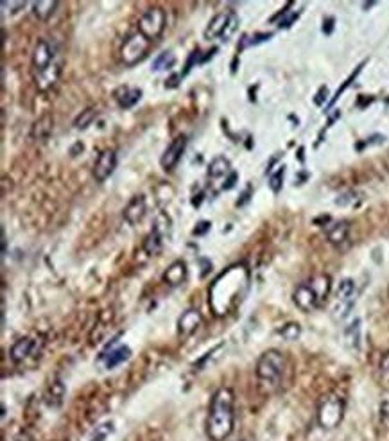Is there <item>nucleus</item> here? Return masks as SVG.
Instances as JSON below:
<instances>
[{
    "label": "nucleus",
    "mask_w": 389,
    "mask_h": 441,
    "mask_svg": "<svg viewBox=\"0 0 389 441\" xmlns=\"http://www.w3.org/2000/svg\"><path fill=\"white\" fill-rule=\"evenodd\" d=\"M236 427V395L230 388H219L212 397L207 416V436L210 441H224Z\"/></svg>",
    "instance_id": "f257e3e1"
},
{
    "label": "nucleus",
    "mask_w": 389,
    "mask_h": 441,
    "mask_svg": "<svg viewBox=\"0 0 389 441\" xmlns=\"http://www.w3.org/2000/svg\"><path fill=\"white\" fill-rule=\"evenodd\" d=\"M327 240L334 246H341V244H345L348 240V235H350V223L348 221H336V223L330 224L327 228Z\"/></svg>",
    "instance_id": "a211bd4d"
},
{
    "label": "nucleus",
    "mask_w": 389,
    "mask_h": 441,
    "mask_svg": "<svg viewBox=\"0 0 389 441\" xmlns=\"http://www.w3.org/2000/svg\"><path fill=\"white\" fill-rule=\"evenodd\" d=\"M167 230H170V221H167L165 224H160V221L156 219L153 230L149 231L146 239H144V251H146L149 257H156L162 251L163 243H165V233Z\"/></svg>",
    "instance_id": "9b49d317"
},
{
    "label": "nucleus",
    "mask_w": 389,
    "mask_h": 441,
    "mask_svg": "<svg viewBox=\"0 0 389 441\" xmlns=\"http://www.w3.org/2000/svg\"><path fill=\"white\" fill-rule=\"evenodd\" d=\"M142 99V90L133 88V86H121L115 92V101L122 109H130Z\"/></svg>",
    "instance_id": "dca6fc26"
},
{
    "label": "nucleus",
    "mask_w": 389,
    "mask_h": 441,
    "mask_svg": "<svg viewBox=\"0 0 389 441\" xmlns=\"http://www.w3.org/2000/svg\"><path fill=\"white\" fill-rule=\"evenodd\" d=\"M189 278V269H186V264L183 260H176V262L170 264L167 267V271L163 273V282L170 287H179Z\"/></svg>",
    "instance_id": "2eb2a0df"
},
{
    "label": "nucleus",
    "mask_w": 389,
    "mask_h": 441,
    "mask_svg": "<svg viewBox=\"0 0 389 441\" xmlns=\"http://www.w3.org/2000/svg\"><path fill=\"white\" fill-rule=\"evenodd\" d=\"M146 214H147L146 196L144 194L133 196V198L130 199V203L126 205V208H124V221H126L128 224H131V226H137V224L142 223Z\"/></svg>",
    "instance_id": "ddd939ff"
},
{
    "label": "nucleus",
    "mask_w": 389,
    "mask_h": 441,
    "mask_svg": "<svg viewBox=\"0 0 389 441\" xmlns=\"http://www.w3.org/2000/svg\"><path fill=\"white\" fill-rule=\"evenodd\" d=\"M282 179H284V167H282L275 176H271V183H269V186L273 189V192L280 191V186H282Z\"/></svg>",
    "instance_id": "c756f323"
},
{
    "label": "nucleus",
    "mask_w": 389,
    "mask_h": 441,
    "mask_svg": "<svg viewBox=\"0 0 389 441\" xmlns=\"http://www.w3.org/2000/svg\"><path fill=\"white\" fill-rule=\"evenodd\" d=\"M378 413H381V421H382V423L388 425V427H389V393H388V395H385L384 398H382Z\"/></svg>",
    "instance_id": "c85d7f7f"
},
{
    "label": "nucleus",
    "mask_w": 389,
    "mask_h": 441,
    "mask_svg": "<svg viewBox=\"0 0 389 441\" xmlns=\"http://www.w3.org/2000/svg\"><path fill=\"white\" fill-rule=\"evenodd\" d=\"M56 8H57L56 0H38V2H34L33 4V15L38 18V20L45 22L53 17Z\"/></svg>",
    "instance_id": "412c9836"
},
{
    "label": "nucleus",
    "mask_w": 389,
    "mask_h": 441,
    "mask_svg": "<svg viewBox=\"0 0 389 441\" xmlns=\"http://www.w3.org/2000/svg\"><path fill=\"white\" fill-rule=\"evenodd\" d=\"M199 226H201V228H198V230H194L196 235H198V233H203L205 230H208V228H210V223H201V224H199Z\"/></svg>",
    "instance_id": "2f4dec72"
},
{
    "label": "nucleus",
    "mask_w": 389,
    "mask_h": 441,
    "mask_svg": "<svg viewBox=\"0 0 389 441\" xmlns=\"http://www.w3.org/2000/svg\"><path fill=\"white\" fill-rule=\"evenodd\" d=\"M185 147H186L185 135H179V137H176L175 140L170 142V146L167 147L165 151H163L162 160H160V163H162L163 169L165 170L175 169V167L179 163V160H182L183 153H185Z\"/></svg>",
    "instance_id": "f8f14e48"
},
{
    "label": "nucleus",
    "mask_w": 389,
    "mask_h": 441,
    "mask_svg": "<svg viewBox=\"0 0 389 441\" xmlns=\"http://www.w3.org/2000/svg\"><path fill=\"white\" fill-rule=\"evenodd\" d=\"M346 343L352 346V348H359V343H361V321L355 320L348 328L345 330Z\"/></svg>",
    "instance_id": "5701e85b"
},
{
    "label": "nucleus",
    "mask_w": 389,
    "mask_h": 441,
    "mask_svg": "<svg viewBox=\"0 0 389 441\" xmlns=\"http://www.w3.org/2000/svg\"><path fill=\"white\" fill-rule=\"evenodd\" d=\"M34 346H36L34 339H31V337H22V339L13 343L11 350H9V357H11L13 362H17V365L18 362H24V360L33 353Z\"/></svg>",
    "instance_id": "f3484780"
},
{
    "label": "nucleus",
    "mask_w": 389,
    "mask_h": 441,
    "mask_svg": "<svg viewBox=\"0 0 389 441\" xmlns=\"http://www.w3.org/2000/svg\"><path fill=\"white\" fill-rule=\"evenodd\" d=\"M167 24V15L162 8L154 6V8L146 9L138 18V33H142L147 40H154L163 33Z\"/></svg>",
    "instance_id": "6e6552de"
},
{
    "label": "nucleus",
    "mask_w": 389,
    "mask_h": 441,
    "mask_svg": "<svg viewBox=\"0 0 389 441\" xmlns=\"http://www.w3.org/2000/svg\"><path fill=\"white\" fill-rule=\"evenodd\" d=\"M231 172V165L228 162V158L224 156H217L210 162V167H208V176L210 178H223V176L230 175Z\"/></svg>",
    "instance_id": "4be33fe9"
},
{
    "label": "nucleus",
    "mask_w": 389,
    "mask_h": 441,
    "mask_svg": "<svg viewBox=\"0 0 389 441\" xmlns=\"http://www.w3.org/2000/svg\"><path fill=\"white\" fill-rule=\"evenodd\" d=\"M131 350L128 346H118V348L110 350V353H102L101 360L104 362L106 369H114L115 366L122 365L124 360L130 359Z\"/></svg>",
    "instance_id": "aec40b11"
},
{
    "label": "nucleus",
    "mask_w": 389,
    "mask_h": 441,
    "mask_svg": "<svg viewBox=\"0 0 389 441\" xmlns=\"http://www.w3.org/2000/svg\"><path fill=\"white\" fill-rule=\"evenodd\" d=\"M151 40H147L142 33H133L124 40L121 47V57L124 61V65L133 67L138 61H142L146 57L147 50H149Z\"/></svg>",
    "instance_id": "1a4fd4ad"
},
{
    "label": "nucleus",
    "mask_w": 389,
    "mask_h": 441,
    "mask_svg": "<svg viewBox=\"0 0 389 441\" xmlns=\"http://www.w3.org/2000/svg\"><path fill=\"white\" fill-rule=\"evenodd\" d=\"M381 381L384 382V386H389V350L384 353V357L381 359Z\"/></svg>",
    "instance_id": "cd10ccee"
},
{
    "label": "nucleus",
    "mask_w": 389,
    "mask_h": 441,
    "mask_svg": "<svg viewBox=\"0 0 389 441\" xmlns=\"http://www.w3.org/2000/svg\"><path fill=\"white\" fill-rule=\"evenodd\" d=\"M237 25H239V17L236 15V11L217 13L208 22V27L205 29V38L207 40L228 41L237 31Z\"/></svg>",
    "instance_id": "423d86ee"
},
{
    "label": "nucleus",
    "mask_w": 389,
    "mask_h": 441,
    "mask_svg": "<svg viewBox=\"0 0 389 441\" xmlns=\"http://www.w3.org/2000/svg\"><path fill=\"white\" fill-rule=\"evenodd\" d=\"M201 323H203V316H201V312H199L198 308H189V311H185L182 316H179L178 334L183 337L191 336V334H194L196 330H198Z\"/></svg>",
    "instance_id": "4468645a"
},
{
    "label": "nucleus",
    "mask_w": 389,
    "mask_h": 441,
    "mask_svg": "<svg viewBox=\"0 0 389 441\" xmlns=\"http://www.w3.org/2000/svg\"><path fill=\"white\" fill-rule=\"evenodd\" d=\"M175 63H176L175 54L170 53V50H167V53H162L158 57H156V60H154L153 69L154 70H165V69H170V67L175 65Z\"/></svg>",
    "instance_id": "393cba45"
},
{
    "label": "nucleus",
    "mask_w": 389,
    "mask_h": 441,
    "mask_svg": "<svg viewBox=\"0 0 389 441\" xmlns=\"http://www.w3.org/2000/svg\"><path fill=\"white\" fill-rule=\"evenodd\" d=\"M345 418V400L337 395H325L318 404V423L321 429L332 430Z\"/></svg>",
    "instance_id": "39448f33"
},
{
    "label": "nucleus",
    "mask_w": 389,
    "mask_h": 441,
    "mask_svg": "<svg viewBox=\"0 0 389 441\" xmlns=\"http://www.w3.org/2000/svg\"><path fill=\"white\" fill-rule=\"evenodd\" d=\"M61 53L54 41L41 38L33 50V79L40 92H49L61 76Z\"/></svg>",
    "instance_id": "f03ea898"
},
{
    "label": "nucleus",
    "mask_w": 389,
    "mask_h": 441,
    "mask_svg": "<svg viewBox=\"0 0 389 441\" xmlns=\"http://www.w3.org/2000/svg\"><path fill=\"white\" fill-rule=\"evenodd\" d=\"M278 334L287 341H296L301 336V327L298 323H287L280 328Z\"/></svg>",
    "instance_id": "a878e982"
},
{
    "label": "nucleus",
    "mask_w": 389,
    "mask_h": 441,
    "mask_svg": "<svg viewBox=\"0 0 389 441\" xmlns=\"http://www.w3.org/2000/svg\"><path fill=\"white\" fill-rule=\"evenodd\" d=\"M355 282L350 278L341 280L339 285L334 294V305H332V318L336 321H343L348 318L352 312L353 305H355Z\"/></svg>",
    "instance_id": "0eeeda50"
},
{
    "label": "nucleus",
    "mask_w": 389,
    "mask_h": 441,
    "mask_svg": "<svg viewBox=\"0 0 389 441\" xmlns=\"http://www.w3.org/2000/svg\"><path fill=\"white\" fill-rule=\"evenodd\" d=\"M285 369H287V359L280 350H268L257 360V379H259L260 388L266 393H273L280 388L284 381Z\"/></svg>",
    "instance_id": "20e7f679"
},
{
    "label": "nucleus",
    "mask_w": 389,
    "mask_h": 441,
    "mask_svg": "<svg viewBox=\"0 0 389 441\" xmlns=\"http://www.w3.org/2000/svg\"><path fill=\"white\" fill-rule=\"evenodd\" d=\"M93 118H95V111L90 108V109H86V111H83V114L76 118L74 125H76L77 130H85V128H88V125L92 124Z\"/></svg>",
    "instance_id": "bb28decb"
},
{
    "label": "nucleus",
    "mask_w": 389,
    "mask_h": 441,
    "mask_svg": "<svg viewBox=\"0 0 389 441\" xmlns=\"http://www.w3.org/2000/svg\"><path fill=\"white\" fill-rule=\"evenodd\" d=\"M114 430H115L114 421H104V423L97 425V427L93 429L90 441H106V437L110 436V434L114 433Z\"/></svg>",
    "instance_id": "b1692460"
},
{
    "label": "nucleus",
    "mask_w": 389,
    "mask_h": 441,
    "mask_svg": "<svg viewBox=\"0 0 389 441\" xmlns=\"http://www.w3.org/2000/svg\"><path fill=\"white\" fill-rule=\"evenodd\" d=\"M330 289H332V278L329 275H316L294 289L292 301L301 312H313L327 301Z\"/></svg>",
    "instance_id": "7ed1b4c3"
},
{
    "label": "nucleus",
    "mask_w": 389,
    "mask_h": 441,
    "mask_svg": "<svg viewBox=\"0 0 389 441\" xmlns=\"http://www.w3.org/2000/svg\"><path fill=\"white\" fill-rule=\"evenodd\" d=\"M54 130V118L50 114H43L36 122L33 124V130H31V138L36 142H43L50 137Z\"/></svg>",
    "instance_id": "6ab92c4d"
},
{
    "label": "nucleus",
    "mask_w": 389,
    "mask_h": 441,
    "mask_svg": "<svg viewBox=\"0 0 389 441\" xmlns=\"http://www.w3.org/2000/svg\"><path fill=\"white\" fill-rule=\"evenodd\" d=\"M15 441H34V437L31 436V434H29V433H20Z\"/></svg>",
    "instance_id": "7c9ffc66"
},
{
    "label": "nucleus",
    "mask_w": 389,
    "mask_h": 441,
    "mask_svg": "<svg viewBox=\"0 0 389 441\" xmlns=\"http://www.w3.org/2000/svg\"><path fill=\"white\" fill-rule=\"evenodd\" d=\"M115 169H117V153L115 149H104L93 163V178L99 183L106 182L114 175Z\"/></svg>",
    "instance_id": "9d476101"
}]
</instances>
